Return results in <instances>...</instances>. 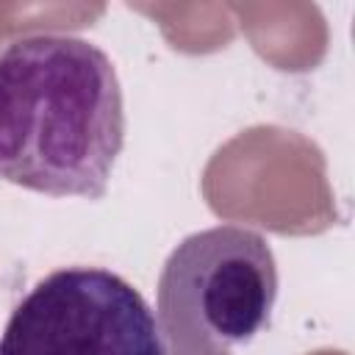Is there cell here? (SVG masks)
<instances>
[{"instance_id":"7a4b0ae2","label":"cell","mask_w":355,"mask_h":355,"mask_svg":"<svg viewBox=\"0 0 355 355\" xmlns=\"http://www.w3.org/2000/svg\"><path fill=\"white\" fill-rule=\"evenodd\" d=\"M277 263L269 241L241 225L186 236L164 261L155 322L164 352L233 355L272 316Z\"/></svg>"},{"instance_id":"3957f363","label":"cell","mask_w":355,"mask_h":355,"mask_svg":"<svg viewBox=\"0 0 355 355\" xmlns=\"http://www.w3.org/2000/svg\"><path fill=\"white\" fill-rule=\"evenodd\" d=\"M0 355H164L155 311L116 272L64 266L11 311Z\"/></svg>"},{"instance_id":"6da1fadb","label":"cell","mask_w":355,"mask_h":355,"mask_svg":"<svg viewBox=\"0 0 355 355\" xmlns=\"http://www.w3.org/2000/svg\"><path fill=\"white\" fill-rule=\"evenodd\" d=\"M125 144L111 58L67 33L0 50V178L50 197L100 200Z\"/></svg>"}]
</instances>
